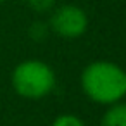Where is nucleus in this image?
Wrapping results in <instances>:
<instances>
[{"label":"nucleus","instance_id":"nucleus-7","mask_svg":"<svg viewBox=\"0 0 126 126\" xmlns=\"http://www.w3.org/2000/svg\"><path fill=\"white\" fill-rule=\"evenodd\" d=\"M52 126H85V123L74 114H61L54 119Z\"/></svg>","mask_w":126,"mask_h":126},{"label":"nucleus","instance_id":"nucleus-8","mask_svg":"<svg viewBox=\"0 0 126 126\" xmlns=\"http://www.w3.org/2000/svg\"><path fill=\"white\" fill-rule=\"evenodd\" d=\"M4 2H5V0H0V5H2V4H4Z\"/></svg>","mask_w":126,"mask_h":126},{"label":"nucleus","instance_id":"nucleus-3","mask_svg":"<svg viewBox=\"0 0 126 126\" xmlns=\"http://www.w3.org/2000/svg\"><path fill=\"white\" fill-rule=\"evenodd\" d=\"M48 28L61 38L74 40L86 33L88 30V16L83 7L74 4H64L52 9Z\"/></svg>","mask_w":126,"mask_h":126},{"label":"nucleus","instance_id":"nucleus-6","mask_svg":"<svg viewBox=\"0 0 126 126\" xmlns=\"http://www.w3.org/2000/svg\"><path fill=\"white\" fill-rule=\"evenodd\" d=\"M24 2L28 4L30 9H33L35 12L38 14H43V12H48L55 7L57 0H24Z\"/></svg>","mask_w":126,"mask_h":126},{"label":"nucleus","instance_id":"nucleus-5","mask_svg":"<svg viewBox=\"0 0 126 126\" xmlns=\"http://www.w3.org/2000/svg\"><path fill=\"white\" fill-rule=\"evenodd\" d=\"M28 33H30V38H31V40H35V42H43V40L48 36V33H50L48 23L35 21V23H31V24H30Z\"/></svg>","mask_w":126,"mask_h":126},{"label":"nucleus","instance_id":"nucleus-1","mask_svg":"<svg viewBox=\"0 0 126 126\" xmlns=\"http://www.w3.org/2000/svg\"><path fill=\"white\" fill-rule=\"evenodd\" d=\"M83 93L102 105H112L126 95V71L110 61L90 62L79 78Z\"/></svg>","mask_w":126,"mask_h":126},{"label":"nucleus","instance_id":"nucleus-2","mask_svg":"<svg viewBox=\"0 0 126 126\" xmlns=\"http://www.w3.org/2000/svg\"><path fill=\"white\" fill-rule=\"evenodd\" d=\"M11 83L14 92L23 98L38 100L52 93V90L55 88V73L47 62L28 59L14 67Z\"/></svg>","mask_w":126,"mask_h":126},{"label":"nucleus","instance_id":"nucleus-4","mask_svg":"<svg viewBox=\"0 0 126 126\" xmlns=\"http://www.w3.org/2000/svg\"><path fill=\"white\" fill-rule=\"evenodd\" d=\"M100 126H126V104L116 102L105 110Z\"/></svg>","mask_w":126,"mask_h":126}]
</instances>
